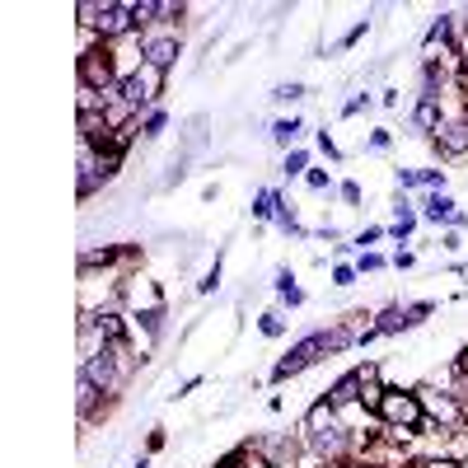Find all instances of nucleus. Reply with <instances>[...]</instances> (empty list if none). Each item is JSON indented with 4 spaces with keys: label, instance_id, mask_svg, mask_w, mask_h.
I'll list each match as a JSON object with an SVG mask.
<instances>
[{
    "label": "nucleus",
    "instance_id": "1",
    "mask_svg": "<svg viewBox=\"0 0 468 468\" xmlns=\"http://www.w3.org/2000/svg\"><path fill=\"white\" fill-rule=\"evenodd\" d=\"M304 441H309V450H314V459H342L346 454V426H342V417H337V408L324 399V403H314L309 408V417H304Z\"/></svg>",
    "mask_w": 468,
    "mask_h": 468
},
{
    "label": "nucleus",
    "instance_id": "2",
    "mask_svg": "<svg viewBox=\"0 0 468 468\" xmlns=\"http://www.w3.org/2000/svg\"><path fill=\"white\" fill-rule=\"evenodd\" d=\"M394 431H426V412L417 394H403V388H384V403L375 408Z\"/></svg>",
    "mask_w": 468,
    "mask_h": 468
},
{
    "label": "nucleus",
    "instance_id": "3",
    "mask_svg": "<svg viewBox=\"0 0 468 468\" xmlns=\"http://www.w3.org/2000/svg\"><path fill=\"white\" fill-rule=\"evenodd\" d=\"M417 399H421V412H426V431H441V426L454 431V426L463 421V408L450 394H441V388H421Z\"/></svg>",
    "mask_w": 468,
    "mask_h": 468
},
{
    "label": "nucleus",
    "instance_id": "4",
    "mask_svg": "<svg viewBox=\"0 0 468 468\" xmlns=\"http://www.w3.org/2000/svg\"><path fill=\"white\" fill-rule=\"evenodd\" d=\"M80 19L94 24L103 37H117V33H127L136 24L132 5H94V0H85V5H80Z\"/></svg>",
    "mask_w": 468,
    "mask_h": 468
},
{
    "label": "nucleus",
    "instance_id": "5",
    "mask_svg": "<svg viewBox=\"0 0 468 468\" xmlns=\"http://www.w3.org/2000/svg\"><path fill=\"white\" fill-rule=\"evenodd\" d=\"M80 85L85 90H103L108 94V85H112V57H108V48H94V52H85L80 57Z\"/></svg>",
    "mask_w": 468,
    "mask_h": 468
},
{
    "label": "nucleus",
    "instance_id": "6",
    "mask_svg": "<svg viewBox=\"0 0 468 468\" xmlns=\"http://www.w3.org/2000/svg\"><path fill=\"white\" fill-rule=\"evenodd\" d=\"M160 75H165V70L141 66L136 75H127V80H122V99H127L132 108H141V103H150V99H160Z\"/></svg>",
    "mask_w": 468,
    "mask_h": 468
},
{
    "label": "nucleus",
    "instance_id": "7",
    "mask_svg": "<svg viewBox=\"0 0 468 468\" xmlns=\"http://www.w3.org/2000/svg\"><path fill=\"white\" fill-rule=\"evenodd\" d=\"M436 150L441 154H468V117H454V122H441V132H436Z\"/></svg>",
    "mask_w": 468,
    "mask_h": 468
},
{
    "label": "nucleus",
    "instance_id": "8",
    "mask_svg": "<svg viewBox=\"0 0 468 468\" xmlns=\"http://www.w3.org/2000/svg\"><path fill=\"white\" fill-rule=\"evenodd\" d=\"M174 61H178V37H150V43H145V66L169 70Z\"/></svg>",
    "mask_w": 468,
    "mask_h": 468
},
{
    "label": "nucleus",
    "instance_id": "9",
    "mask_svg": "<svg viewBox=\"0 0 468 468\" xmlns=\"http://www.w3.org/2000/svg\"><path fill=\"white\" fill-rule=\"evenodd\" d=\"M356 399H361V370H356V375H346V379H337V384H333V394H328L333 408H346V403H356Z\"/></svg>",
    "mask_w": 468,
    "mask_h": 468
},
{
    "label": "nucleus",
    "instance_id": "10",
    "mask_svg": "<svg viewBox=\"0 0 468 468\" xmlns=\"http://www.w3.org/2000/svg\"><path fill=\"white\" fill-rule=\"evenodd\" d=\"M412 122H417L421 132H441V99H421L417 112H412Z\"/></svg>",
    "mask_w": 468,
    "mask_h": 468
},
{
    "label": "nucleus",
    "instance_id": "11",
    "mask_svg": "<svg viewBox=\"0 0 468 468\" xmlns=\"http://www.w3.org/2000/svg\"><path fill=\"white\" fill-rule=\"evenodd\" d=\"M426 220H450V225H459V211H454V202L445 197V192H436V197H426Z\"/></svg>",
    "mask_w": 468,
    "mask_h": 468
},
{
    "label": "nucleus",
    "instance_id": "12",
    "mask_svg": "<svg viewBox=\"0 0 468 468\" xmlns=\"http://www.w3.org/2000/svg\"><path fill=\"white\" fill-rule=\"evenodd\" d=\"M225 468H277V463H267V454H262V450H239Z\"/></svg>",
    "mask_w": 468,
    "mask_h": 468
},
{
    "label": "nucleus",
    "instance_id": "13",
    "mask_svg": "<svg viewBox=\"0 0 468 468\" xmlns=\"http://www.w3.org/2000/svg\"><path fill=\"white\" fill-rule=\"evenodd\" d=\"M399 328H408V314H403V309H384L379 324H375V333H399Z\"/></svg>",
    "mask_w": 468,
    "mask_h": 468
},
{
    "label": "nucleus",
    "instance_id": "14",
    "mask_svg": "<svg viewBox=\"0 0 468 468\" xmlns=\"http://www.w3.org/2000/svg\"><path fill=\"white\" fill-rule=\"evenodd\" d=\"M295 136H300V122H295V117H286V122L271 127V141H277V145H291Z\"/></svg>",
    "mask_w": 468,
    "mask_h": 468
},
{
    "label": "nucleus",
    "instance_id": "15",
    "mask_svg": "<svg viewBox=\"0 0 468 468\" xmlns=\"http://www.w3.org/2000/svg\"><path fill=\"white\" fill-rule=\"evenodd\" d=\"M262 333H267V337H282V333H286V319H282V314H262Z\"/></svg>",
    "mask_w": 468,
    "mask_h": 468
},
{
    "label": "nucleus",
    "instance_id": "16",
    "mask_svg": "<svg viewBox=\"0 0 468 468\" xmlns=\"http://www.w3.org/2000/svg\"><path fill=\"white\" fill-rule=\"evenodd\" d=\"M165 132V112H150L145 117V136H160Z\"/></svg>",
    "mask_w": 468,
    "mask_h": 468
},
{
    "label": "nucleus",
    "instance_id": "17",
    "mask_svg": "<svg viewBox=\"0 0 468 468\" xmlns=\"http://www.w3.org/2000/svg\"><path fill=\"white\" fill-rule=\"evenodd\" d=\"M417 178H421V187H445V178H441V169H421Z\"/></svg>",
    "mask_w": 468,
    "mask_h": 468
},
{
    "label": "nucleus",
    "instance_id": "18",
    "mask_svg": "<svg viewBox=\"0 0 468 468\" xmlns=\"http://www.w3.org/2000/svg\"><path fill=\"white\" fill-rule=\"evenodd\" d=\"M300 94H304L300 85H282V90H277V94H271V99H282V103H295Z\"/></svg>",
    "mask_w": 468,
    "mask_h": 468
},
{
    "label": "nucleus",
    "instance_id": "19",
    "mask_svg": "<svg viewBox=\"0 0 468 468\" xmlns=\"http://www.w3.org/2000/svg\"><path fill=\"white\" fill-rule=\"evenodd\" d=\"M300 169H304V150H291L286 154V174H300Z\"/></svg>",
    "mask_w": 468,
    "mask_h": 468
},
{
    "label": "nucleus",
    "instance_id": "20",
    "mask_svg": "<svg viewBox=\"0 0 468 468\" xmlns=\"http://www.w3.org/2000/svg\"><path fill=\"white\" fill-rule=\"evenodd\" d=\"M333 282H337V286H351V282H356V271H351V267H337Z\"/></svg>",
    "mask_w": 468,
    "mask_h": 468
},
{
    "label": "nucleus",
    "instance_id": "21",
    "mask_svg": "<svg viewBox=\"0 0 468 468\" xmlns=\"http://www.w3.org/2000/svg\"><path fill=\"white\" fill-rule=\"evenodd\" d=\"M375 267H384V258H379V253H366V258H361V271H375Z\"/></svg>",
    "mask_w": 468,
    "mask_h": 468
},
{
    "label": "nucleus",
    "instance_id": "22",
    "mask_svg": "<svg viewBox=\"0 0 468 468\" xmlns=\"http://www.w3.org/2000/svg\"><path fill=\"white\" fill-rule=\"evenodd\" d=\"M309 187H319V192H324V187H328V174H324V169H314V174H309Z\"/></svg>",
    "mask_w": 468,
    "mask_h": 468
},
{
    "label": "nucleus",
    "instance_id": "23",
    "mask_svg": "<svg viewBox=\"0 0 468 468\" xmlns=\"http://www.w3.org/2000/svg\"><path fill=\"white\" fill-rule=\"evenodd\" d=\"M459 375H463V379H468V346H463V351H459Z\"/></svg>",
    "mask_w": 468,
    "mask_h": 468
},
{
    "label": "nucleus",
    "instance_id": "24",
    "mask_svg": "<svg viewBox=\"0 0 468 468\" xmlns=\"http://www.w3.org/2000/svg\"><path fill=\"white\" fill-rule=\"evenodd\" d=\"M421 468H454L450 459H431V463H421Z\"/></svg>",
    "mask_w": 468,
    "mask_h": 468
},
{
    "label": "nucleus",
    "instance_id": "25",
    "mask_svg": "<svg viewBox=\"0 0 468 468\" xmlns=\"http://www.w3.org/2000/svg\"><path fill=\"white\" fill-rule=\"evenodd\" d=\"M366 468H370V463H366Z\"/></svg>",
    "mask_w": 468,
    "mask_h": 468
}]
</instances>
